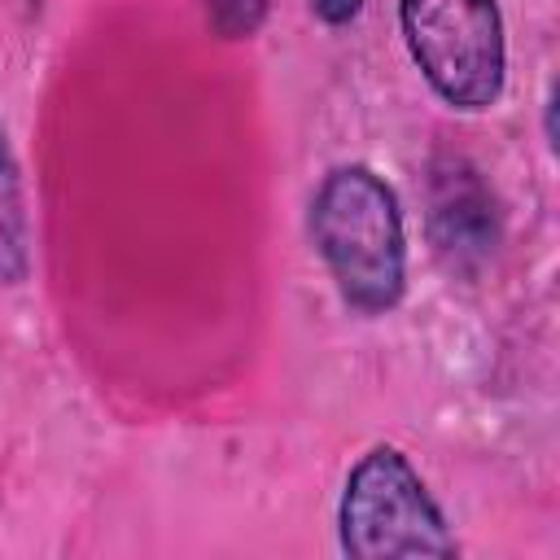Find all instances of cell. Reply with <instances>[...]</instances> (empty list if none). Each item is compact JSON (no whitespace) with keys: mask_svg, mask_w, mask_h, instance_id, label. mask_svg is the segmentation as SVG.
<instances>
[{"mask_svg":"<svg viewBox=\"0 0 560 560\" xmlns=\"http://www.w3.org/2000/svg\"><path fill=\"white\" fill-rule=\"evenodd\" d=\"M337 529H341V547L354 560L459 551L442 508L433 503L420 472L407 464L398 446H372L350 468L337 508Z\"/></svg>","mask_w":560,"mask_h":560,"instance_id":"2","label":"cell"},{"mask_svg":"<svg viewBox=\"0 0 560 560\" xmlns=\"http://www.w3.org/2000/svg\"><path fill=\"white\" fill-rule=\"evenodd\" d=\"M311 236L337 293L381 315L407 289V241L394 188L372 166H332L311 201Z\"/></svg>","mask_w":560,"mask_h":560,"instance_id":"1","label":"cell"},{"mask_svg":"<svg viewBox=\"0 0 560 560\" xmlns=\"http://www.w3.org/2000/svg\"><path fill=\"white\" fill-rule=\"evenodd\" d=\"M31 271V219L13 149L0 131V284H22Z\"/></svg>","mask_w":560,"mask_h":560,"instance_id":"5","label":"cell"},{"mask_svg":"<svg viewBox=\"0 0 560 560\" xmlns=\"http://www.w3.org/2000/svg\"><path fill=\"white\" fill-rule=\"evenodd\" d=\"M402 39L429 88L455 109H490L503 92L508 48L494 0H398Z\"/></svg>","mask_w":560,"mask_h":560,"instance_id":"3","label":"cell"},{"mask_svg":"<svg viewBox=\"0 0 560 560\" xmlns=\"http://www.w3.org/2000/svg\"><path fill=\"white\" fill-rule=\"evenodd\" d=\"M201 9L223 39H249L267 22V0H201Z\"/></svg>","mask_w":560,"mask_h":560,"instance_id":"6","label":"cell"},{"mask_svg":"<svg viewBox=\"0 0 560 560\" xmlns=\"http://www.w3.org/2000/svg\"><path fill=\"white\" fill-rule=\"evenodd\" d=\"M429 241L438 258L472 276L490 262L499 245V201L486 175L464 153H438L429 162Z\"/></svg>","mask_w":560,"mask_h":560,"instance_id":"4","label":"cell"},{"mask_svg":"<svg viewBox=\"0 0 560 560\" xmlns=\"http://www.w3.org/2000/svg\"><path fill=\"white\" fill-rule=\"evenodd\" d=\"M311 9H315L319 22H328V26H346V22L359 18L363 0H311Z\"/></svg>","mask_w":560,"mask_h":560,"instance_id":"7","label":"cell"}]
</instances>
